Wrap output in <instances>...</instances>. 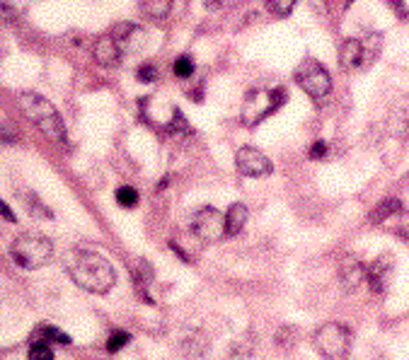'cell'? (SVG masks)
Returning <instances> with one entry per match:
<instances>
[{
    "label": "cell",
    "instance_id": "cell-1",
    "mask_svg": "<svg viewBox=\"0 0 409 360\" xmlns=\"http://www.w3.org/2000/svg\"><path fill=\"white\" fill-rule=\"evenodd\" d=\"M63 268L73 283L95 295H107L117 283V271L100 252L73 247L63 254Z\"/></svg>",
    "mask_w": 409,
    "mask_h": 360
},
{
    "label": "cell",
    "instance_id": "cell-2",
    "mask_svg": "<svg viewBox=\"0 0 409 360\" xmlns=\"http://www.w3.org/2000/svg\"><path fill=\"white\" fill-rule=\"evenodd\" d=\"M22 112L34 121V126L39 128L51 143H66V124L61 119L58 109L41 97L39 92H20L17 95Z\"/></svg>",
    "mask_w": 409,
    "mask_h": 360
},
{
    "label": "cell",
    "instance_id": "cell-3",
    "mask_svg": "<svg viewBox=\"0 0 409 360\" xmlns=\"http://www.w3.org/2000/svg\"><path fill=\"white\" fill-rule=\"evenodd\" d=\"M10 256L20 268L34 271L51 261L53 256V242L41 233H22L17 235L10 244Z\"/></svg>",
    "mask_w": 409,
    "mask_h": 360
},
{
    "label": "cell",
    "instance_id": "cell-4",
    "mask_svg": "<svg viewBox=\"0 0 409 360\" xmlns=\"http://www.w3.org/2000/svg\"><path fill=\"white\" fill-rule=\"evenodd\" d=\"M286 102V92L281 88H254L245 95L242 102V124L254 128L266 117H271Z\"/></svg>",
    "mask_w": 409,
    "mask_h": 360
},
{
    "label": "cell",
    "instance_id": "cell-5",
    "mask_svg": "<svg viewBox=\"0 0 409 360\" xmlns=\"http://www.w3.org/2000/svg\"><path fill=\"white\" fill-rule=\"evenodd\" d=\"M313 346L325 360H344L351 351V329L339 322H327L315 329Z\"/></svg>",
    "mask_w": 409,
    "mask_h": 360
},
{
    "label": "cell",
    "instance_id": "cell-6",
    "mask_svg": "<svg viewBox=\"0 0 409 360\" xmlns=\"http://www.w3.org/2000/svg\"><path fill=\"white\" fill-rule=\"evenodd\" d=\"M296 83L301 85V90L313 100H325L332 92V75L320 60L305 58L296 68Z\"/></svg>",
    "mask_w": 409,
    "mask_h": 360
},
{
    "label": "cell",
    "instance_id": "cell-7",
    "mask_svg": "<svg viewBox=\"0 0 409 360\" xmlns=\"http://www.w3.org/2000/svg\"><path fill=\"white\" fill-rule=\"evenodd\" d=\"M189 230L201 242H216L225 235V216H221V211L213 206H204L192 216Z\"/></svg>",
    "mask_w": 409,
    "mask_h": 360
},
{
    "label": "cell",
    "instance_id": "cell-8",
    "mask_svg": "<svg viewBox=\"0 0 409 360\" xmlns=\"http://www.w3.org/2000/svg\"><path fill=\"white\" fill-rule=\"evenodd\" d=\"M235 164H237V169H240V174H245V176H266V174H271V169H274L269 157L257 148H249V145L237 150Z\"/></svg>",
    "mask_w": 409,
    "mask_h": 360
},
{
    "label": "cell",
    "instance_id": "cell-9",
    "mask_svg": "<svg viewBox=\"0 0 409 360\" xmlns=\"http://www.w3.org/2000/svg\"><path fill=\"white\" fill-rule=\"evenodd\" d=\"M393 273H395V261L393 256L388 254L378 256L376 261H371V264L366 266V280H368L371 290H373L376 295H385L390 288V280H393Z\"/></svg>",
    "mask_w": 409,
    "mask_h": 360
},
{
    "label": "cell",
    "instance_id": "cell-10",
    "mask_svg": "<svg viewBox=\"0 0 409 360\" xmlns=\"http://www.w3.org/2000/svg\"><path fill=\"white\" fill-rule=\"evenodd\" d=\"M337 278H339L341 290L349 292V295H351V292H356V290L363 285V280H366V266H363L358 259H353V256H346V259L339 261Z\"/></svg>",
    "mask_w": 409,
    "mask_h": 360
},
{
    "label": "cell",
    "instance_id": "cell-11",
    "mask_svg": "<svg viewBox=\"0 0 409 360\" xmlns=\"http://www.w3.org/2000/svg\"><path fill=\"white\" fill-rule=\"evenodd\" d=\"M388 131L393 138L409 140V95H402L388 114Z\"/></svg>",
    "mask_w": 409,
    "mask_h": 360
},
{
    "label": "cell",
    "instance_id": "cell-12",
    "mask_svg": "<svg viewBox=\"0 0 409 360\" xmlns=\"http://www.w3.org/2000/svg\"><path fill=\"white\" fill-rule=\"evenodd\" d=\"M93 56L102 68H117L121 58H124V51H121V46L112 34H102L93 46Z\"/></svg>",
    "mask_w": 409,
    "mask_h": 360
},
{
    "label": "cell",
    "instance_id": "cell-13",
    "mask_svg": "<svg viewBox=\"0 0 409 360\" xmlns=\"http://www.w3.org/2000/svg\"><path fill=\"white\" fill-rule=\"evenodd\" d=\"M109 34L117 39V44L121 46V51H124V53H136L140 48V44L145 41V32L133 22H121Z\"/></svg>",
    "mask_w": 409,
    "mask_h": 360
},
{
    "label": "cell",
    "instance_id": "cell-14",
    "mask_svg": "<svg viewBox=\"0 0 409 360\" xmlns=\"http://www.w3.org/2000/svg\"><path fill=\"white\" fill-rule=\"evenodd\" d=\"M339 65L344 70H356L366 68V51H363V39H344L339 46Z\"/></svg>",
    "mask_w": 409,
    "mask_h": 360
},
{
    "label": "cell",
    "instance_id": "cell-15",
    "mask_svg": "<svg viewBox=\"0 0 409 360\" xmlns=\"http://www.w3.org/2000/svg\"><path fill=\"white\" fill-rule=\"evenodd\" d=\"M209 349H211V344L204 332H189V334H185V339H182V353H185L187 358L199 360L209 353Z\"/></svg>",
    "mask_w": 409,
    "mask_h": 360
},
{
    "label": "cell",
    "instance_id": "cell-16",
    "mask_svg": "<svg viewBox=\"0 0 409 360\" xmlns=\"http://www.w3.org/2000/svg\"><path fill=\"white\" fill-rule=\"evenodd\" d=\"M247 218H249V211L245 203H233L225 213V235L228 237H237L245 230L247 225Z\"/></svg>",
    "mask_w": 409,
    "mask_h": 360
},
{
    "label": "cell",
    "instance_id": "cell-17",
    "mask_svg": "<svg viewBox=\"0 0 409 360\" xmlns=\"http://www.w3.org/2000/svg\"><path fill=\"white\" fill-rule=\"evenodd\" d=\"M402 211V201L400 198H383L380 203L376 206L373 211H371V216H368V221L378 225V223H383V221H388V218H393L395 213H400Z\"/></svg>",
    "mask_w": 409,
    "mask_h": 360
},
{
    "label": "cell",
    "instance_id": "cell-18",
    "mask_svg": "<svg viewBox=\"0 0 409 360\" xmlns=\"http://www.w3.org/2000/svg\"><path fill=\"white\" fill-rule=\"evenodd\" d=\"M138 3L145 17H150V20H165V17L170 15V10H172L175 0H138Z\"/></svg>",
    "mask_w": 409,
    "mask_h": 360
},
{
    "label": "cell",
    "instance_id": "cell-19",
    "mask_svg": "<svg viewBox=\"0 0 409 360\" xmlns=\"http://www.w3.org/2000/svg\"><path fill=\"white\" fill-rule=\"evenodd\" d=\"M298 344V329L296 327H281L276 332V346L279 349L291 351Z\"/></svg>",
    "mask_w": 409,
    "mask_h": 360
},
{
    "label": "cell",
    "instance_id": "cell-20",
    "mask_svg": "<svg viewBox=\"0 0 409 360\" xmlns=\"http://www.w3.org/2000/svg\"><path fill=\"white\" fill-rule=\"evenodd\" d=\"M296 3L298 0H266V10L271 12L274 17H289L293 8H296Z\"/></svg>",
    "mask_w": 409,
    "mask_h": 360
},
{
    "label": "cell",
    "instance_id": "cell-21",
    "mask_svg": "<svg viewBox=\"0 0 409 360\" xmlns=\"http://www.w3.org/2000/svg\"><path fill=\"white\" fill-rule=\"evenodd\" d=\"M117 203L121 208H136L138 206V191L131 186H121L117 189Z\"/></svg>",
    "mask_w": 409,
    "mask_h": 360
},
{
    "label": "cell",
    "instance_id": "cell-22",
    "mask_svg": "<svg viewBox=\"0 0 409 360\" xmlns=\"http://www.w3.org/2000/svg\"><path fill=\"white\" fill-rule=\"evenodd\" d=\"M29 360H53V349L48 346V341H34L29 349Z\"/></svg>",
    "mask_w": 409,
    "mask_h": 360
},
{
    "label": "cell",
    "instance_id": "cell-23",
    "mask_svg": "<svg viewBox=\"0 0 409 360\" xmlns=\"http://www.w3.org/2000/svg\"><path fill=\"white\" fill-rule=\"evenodd\" d=\"M24 198H27L24 201V206H27V211L32 213L34 218H51V211H48L46 206L34 196V194H24Z\"/></svg>",
    "mask_w": 409,
    "mask_h": 360
},
{
    "label": "cell",
    "instance_id": "cell-24",
    "mask_svg": "<svg viewBox=\"0 0 409 360\" xmlns=\"http://www.w3.org/2000/svg\"><path fill=\"white\" fill-rule=\"evenodd\" d=\"M41 341H53V344H71V337L66 332H61L56 327H41L39 329Z\"/></svg>",
    "mask_w": 409,
    "mask_h": 360
},
{
    "label": "cell",
    "instance_id": "cell-25",
    "mask_svg": "<svg viewBox=\"0 0 409 360\" xmlns=\"http://www.w3.org/2000/svg\"><path fill=\"white\" fill-rule=\"evenodd\" d=\"M175 75L177 78H189L194 75V58L185 53V56H180L175 60Z\"/></svg>",
    "mask_w": 409,
    "mask_h": 360
},
{
    "label": "cell",
    "instance_id": "cell-26",
    "mask_svg": "<svg viewBox=\"0 0 409 360\" xmlns=\"http://www.w3.org/2000/svg\"><path fill=\"white\" fill-rule=\"evenodd\" d=\"M126 344H129V334H126V332H114L112 337H109V341H107V351L109 353H117V351L124 349Z\"/></svg>",
    "mask_w": 409,
    "mask_h": 360
},
{
    "label": "cell",
    "instance_id": "cell-27",
    "mask_svg": "<svg viewBox=\"0 0 409 360\" xmlns=\"http://www.w3.org/2000/svg\"><path fill=\"white\" fill-rule=\"evenodd\" d=\"M17 20V8L8 0H0V22H15Z\"/></svg>",
    "mask_w": 409,
    "mask_h": 360
},
{
    "label": "cell",
    "instance_id": "cell-28",
    "mask_svg": "<svg viewBox=\"0 0 409 360\" xmlns=\"http://www.w3.org/2000/svg\"><path fill=\"white\" fill-rule=\"evenodd\" d=\"M138 80H143V83H152V80H157V65H152V63H143L138 68Z\"/></svg>",
    "mask_w": 409,
    "mask_h": 360
},
{
    "label": "cell",
    "instance_id": "cell-29",
    "mask_svg": "<svg viewBox=\"0 0 409 360\" xmlns=\"http://www.w3.org/2000/svg\"><path fill=\"white\" fill-rule=\"evenodd\" d=\"M325 155H327V143L325 140H315L313 148H310V157H313V160H322Z\"/></svg>",
    "mask_w": 409,
    "mask_h": 360
},
{
    "label": "cell",
    "instance_id": "cell-30",
    "mask_svg": "<svg viewBox=\"0 0 409 360\" xmlns=\"http://www.w3.org/2000/svg\"><path fill=\"white\" fill-rule=\"evenodd\" d=\"M0 138H3L5 143H15L17 140V133L8 126V121H0Z\"/></svg>",
    "mask_w": 409,
    "mask_h": 360
},
{
    "label": "cell",
    "instance_id": "cell-31",
    "mask_svg": "<svg viewBox=\"0 0 409 360\" xmlns=\"http://www.w3.org/2000/svg\"><path fill=\"white\" fill-rule=\"evenodd\" d=\"M388 3L393 5V10L398 12V15L402 17V20H407V17H409V10H407V5L402 3V0H388Z\"/></svg>",
    "mask_w": 409,
    "mask_h": 360
},
{
    "label": "cell",
    "instance_id": "cell-32",
    "mask_svg": "<svg viewBox=\"0 0 409 360\" xmlns=\"http://www.w3.org/2000/svg\"><path fill=\"white\" fill-rule=\"evenodd\" d=\"M0 216H3V218H5V221H8V223H15V213L10 211V206L5 203L3 198H0Z\"/></svg>",
    "mask_w": 409,
    "mask_h": 360
}]
</instances>
